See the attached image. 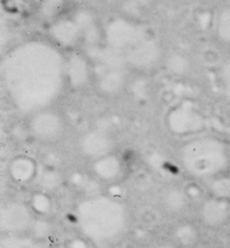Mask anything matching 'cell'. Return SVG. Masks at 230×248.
<instances>
[{
    "mask_svg": "<svg viewBox=\"0 0 230 248\" xmlns=\"http://www.w3.org/2000/svg\"><path fill=\"white\" fill-rule=\"evenodd\" d=\"M6 80L19 107L41 108L56 98L62 80L57 51L44 43L24 44L7 60Z\"/></svg>",
    "mask_w": 230,
    "mask_h": 248,
    "instance_id": "6da1fadb",
    "label": "cell"
},
{
    "mask_svg": "<svg viewBox=\"0 0 230 248\" xmlns=\"http://www.w3.org/2000/svg\"><path fill=\"white\" fill-rule=\"evenodd\" d=\"M182 166L195 178L212 179L222 176L229 165V150L215 137H194L179 150Z\"/></svg>",
    "mask_w": 230,
    "mask_h": 248,
    "instance_id": "7a4b0ae2",
    "label": "cell"
},
{
    "mask_svg": "<svg viewBox=\"0 0 230 248\" xmlns=\"http://www.w3.org/2000/svg\"><path fill=\"white\" fill-rule=\"evenodd\" d=\"M82 230L94 240H109L123 228V210L108 199H94L80 210Z\"/></svg>",
    "mask_w": 230,
    "mask_h": 248,
    "instance_id": "3957f363",
    "label": "cell"
},
{
    "mask_svg": "<svg viewBox=\"0 0 230 248\" xmlns=\"http://www.w3.org/2000/svg\"><path fill=\"white\" fill-rule=\"evenodd\" d=\"M97 31L96 21L91 12L80 10L70 17H61L52 22L51 35L58 44L73 45L81 39H87Z\"/></svg>",
    "mask_w": 230,
    "mask_h": 248,
    "instance_id": "277c9868",
    "label": "cell"
},
{
    "mask_svg": "<svg viewBox=\"0 0 230 248\" xmlns=\"http://www.w3.org/2000/svg\"><path fill=\"white\" fill-rule=\"evenodd\" d=\"M167 126L176 136H195L203 127L200 111L190 103L174 106L167 114Z\"/></svg>",
    "mask_w": 230,
    "mask_h": 248,
    "instance_id": "5b68a950",
    "label": "cell"
},
{
    "mask_svg": "<svg viewBox=\"0 0 230 248\" xmlns=\"http://www.w3.org/2000/svg\"><path fill=\"white\" fill-rule=\"evenodd\" d=\"M201 217L208 225H219L228 219L230 215V200L211 198L201 206Z\"/></svg>",
    "mask_w": 230,
    "mask_h": 248,
    "instance_id": "8992f818",
    "label": "cell"
},
{
    "mask_svg": "<svg viewBox=\"0 0 230 248\" xmlns=\"http://www.w3.org/2000/svg\"><path fill=\"white\" fill-rule=\"evenodd\" d=\"M63 124L61 123L60 118L52 113L38 114L33 118L31 128L36 136L43 140H51L60 136L63 130Z\"/></svg>",
    "mask_w": 230,
    "mask_h": 248,
    "instance_id": "52a82bcc",
    "label": "cell"
},
{
    "mask_svg": "<svg viewBox=\"0 0 230 248\" xmlns=\"http://www.w3.org/2000/svg\"><path fill=\"white\" fill-rule=\"evenodd\" d=\"M10 174L15 182H18V184L29 183L36 174L35 162L26 156L16 157L11 162Z\"/></svg>",
    "mask_w": 230,
    "mask_h": 248,
    "instance_id": "ba28073f",
    "label": "cell"
},
{
    "mask_svg": "<svg viewBox=\"0 0 230 248\" xmlns=\"http://www.w3.org/2000/svg\"><path fill=\"white\" fill-rule=\"evenodd\" d=\"M67 0H40L39 2V14L44 19L55 22L62 17L65 9Z\"/></svg>",
    "mask_w": 230,
    "mask_h": 248,
    "instance_id": "9c48e42d",
    "label": "cell"
},
{
    "mask_svg": "<svg viewBox=\"0 0 230 248\" xmlns=\"http://www.w3.org/2000/svg\"><path fill=\"white\" fill-rule=\"evenodd\" d=\"M120 169L121 167L119 162L116 161V159L111 157L109 154L99 157L96 167H94L97 174L103 179H111L118 177Z\"/></svg>",
    "mask_w": 230,
    "mask_h": 248,
    "instance_id": "30bf717a",
    "label": "cell"
},
{
    "mask_svg": "<svg viewBox=\"0 0 230 248\" xmlns=\"http://www.w3.org/2000/svg\"><path fill=\"white\" fill-rule=\"evenodd\" d=\"M215 31L220 40L230 44V6L219 12L215 21Z\"/></svg>",
    "mask_w": 230,
    "mask_h": 248,
    "instance_id": "8fae6325",
    "label": "cell"
},
{
    "mask_svg": "<svg viewBox=\"0 0 230 248\" xmlns=\"http://www.w3.org/2000/svg\"><path fill=\"white\" fill-rule=\"evenodd\" d=\"M223 79H224L225 84L230 87V62H228L223 68Z\"/></svg>",
    "mask_w": 230,
    "mask_h": 248,
    "instance_id": "7c38bea8",
    "label": "cell"
},
{
    "mask_svg": "<svg viewBox=\"0 0 230 248\" xmlns=\"http://www.w3.org/2000/svg\"><path fill=\"white\" fill-rule=\"evenodd\" d=\"M126 1L131 2V4H136V5H145V4H149V2L153 1V0H126Z\"/></svg>",
    "mask_w": 230,
    "mask_h": 248,
    "instance_id": "4fadbf2b",
    "label": "cell"
},
{
    "mask_svg": "<svg viewBox=\"0 0 230 248\" xmlns=\"http://www.w3.org/2000/svg\"><path fill=\"white\" fill-rule=\"evenodd\" d=\"M19 1H26L27 2V1H31V0H19Z\"/></svg>",
    "mask_w": 230,
    "mask_h": 248,
    "instance_id": "5bb4252c",
    "label": "cell"
},
{
    "mask_svg": "<svg viewBox=\"0 0 230 248\" xmlns=\"http://www.w3.org/2000/svg\"><path fill=\"white\" fill-rule=\"evenodd\" d=\"M74 1H84V0H74Z\"/></svg>",
    "mask_w": 230,
    "mask_h": 248,
    "instance_id": "9a60e30c",
    "label": "cell"
},
{
    "mask_svg": "<svg viewBox=\"0 0 230 248\" xmlns=\"http://www.w3.org/2000/svg\"><path fill=\"white\" fill-rule=\"evenodd\" d=\"M160 248H166V247H160Z\"/></svg>",
    "mask_w": 230,
    "mask_h": 248,
    "instance_id": "2e32d148",
    "label": "cell"
}]
</instances>
